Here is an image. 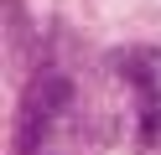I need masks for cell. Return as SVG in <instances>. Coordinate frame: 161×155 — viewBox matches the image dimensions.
I'll return each instance as SVG.
<instances>
[{
    "label": "cell",
    "instance_id": "obj_1",
    "mask_svg": "<svg viewBox=\"0 0 161 155\" xmlns=\"http://www.w3.org/2000/svg\"><path fill=\"white\" fill-rule=\"evenodd\" d=\"M73 103V83L63 78V72H42V78L31 83V93H26L21 103V129H16V155H36V145L47 140V129L57 124V114Z\"/></svg>",
    "mask_w": 161,
    "mask_h": 155
},
{
    "label": "cell",
    "instance_id": "obj_2",
    "mask_svg": "<svg viewBox=\"0 0 161 155\" xmlns=\"http://www.w3.org/2000/svg\"><path fill=\"white\" fill-rule=\"evenodd\" d=\"M114 72L135 88V114H140V145L161 134V57L156 52H119Z\"/></svg>",
    "mask_w": 161,
    "mask_h": 155
}]
</instances>
